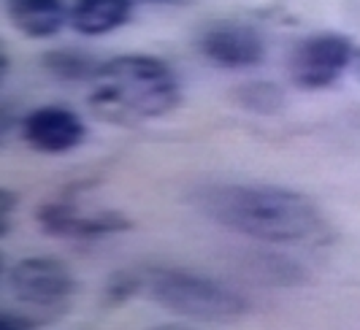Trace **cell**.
<instances>
[{"instance_id":"1","label":"cell","mask_w":360,"mask_h":330,"mask_svg":"<svg viewBox=\"0 0 360 330\" xmlns=\"http://www.w3.org/2000/svg\"><path fill=\"white\" fill-rule=\"evenodd\" d=\"M193 201L219 227L274 246H323L333 236L307 192L279 184L212 182L198 187Z\"/></svg>"},{"instance_id":"2","label":"cell","mask_w":360,"mask_h":330,"mask_svg":"<svg viewBox=\"0 0 360 330\" xmlns=\"http://www.w3.org/2000/svg\"><path fill=\"white\" fill-rule=\"evenodd\" d=\"M90 114L101 122L136 128L181 106L176 71L152 55H120L101 62L87 92Z\"/></svg>"},{"instance_id":"3","label":"cell","mask_w":360,"mask_h":330,"mask_svg":"<svg viewBox=\"0 0 360 330\" xmlns=\"http://www.w3.org/2000/svg\"><path fill=\"white\" fill-rule=\"evenodd\" d=\"M141 276L144 293L160 309L190 322H236L250 312V301L214 276L171 265H152Z\"/></svg>"},{"instance_id":"4","label":"cell","mask_w":360,"mask_h":330,"mask_svg":"<svg viewBox=\"0 0 360 330\" xmlns=\"http://www.w3.org/2000/svg\"><path fill=\"white\" fill-rule=\"evenodd\" d=\"M355 44L342 33L323 30L301 38L288 55V79L304 92H323L342 81L352 68Z\"/></svg>"},{"instance_id":"5","label":"cell","mask_w":360,"mask_h":330,"mask_svg":"<svg viewBox=\"0 0 360 330\" xmlns=\"http://www.w3.org/2000/svg\"><path fill=\"white\" fill-rule=\"evenodd\" d=\"M6 284L14 301L36 306V309H52L60 303H68L76 293V276L73 271L52 255H27L6 271Z\"/></svg>"},{"instance_id":"6","label":"cell","mask_w":360,"mask_h":330,"mask_svg":"<svg viewBox=\"0 0 360 330\" xmlns=\"http://www.w3.org/2000/svg\"><path fill=\"white\" fill-rule=\"evenodd\" d=\"M38 227L54 239H103L133 230V220L114 209H82L73 198H52L36 209Z\"/></svg>"},{"instance_id":"7","label":"cell","mask_w":360,"mask_h":330,"mask_svg":"<svg viewBox=\"0 0 360 330\" xmlns=\"http://www.w3.org/2000/svg\"><path fill=\"white\" fill-rule=\"evenodd\" d=\"M203 60L225 71L255 68L266 60V41L260 30L241 19H217L209 22L195 41Z\"/></svg>"},{"instance_id":"8","label":"cell","mask_w":360,"mask_h":330,"mask_svg":"<svg viewBox=\"0 0 360 330\" xmlns=\"http://www.w3.org/2000/svg\"><path fill=\"white\" fill-rule=\"evenodd\" d=\"M19 138L38 154L60 157L79 149L87 138L84 119L68 106H36L19 119Z\"/></svg>"},{"instance_id":"9","label":"cell","mask_w":360,"mask_h":330,"mask_svg":"<svg viewBox=\"0 0 360 330\" xmlns=\"http://www.w3.org/2000/svg\"><path fill=\"white\" fill-rule=\"evenodd\" d=\"M3 6L11 27L36 41L57 36L68 25L71 8V3L65 0H3Z\"/></svg>"},{"instance_id":"10","label":"cell","mask_w":360,"mask_h":330,"mask_svg":"<svg viewBox=\"0 0 360 330\" xmlns=\"http://www.w3.org/2000/svg\"><path fill=\"white\" fill-rule=\"evenodd\" d=\"M133 6L136 0H73L68 8V27L87 38L108 36L130 22Z\"/></svg>"},{"instance_id":"11","label":"cell","mask_w":360,"mask_h":330,"mask_svg":"<svg viewBox=\"0 0 360 330\" xmlns=\"http://www.w3.org/2000/svg\"><path fill=\"white\" fill-rule=\"evenodd\" d=\"M41 65L60 81H87V84L101 68V62H95L87 52L79 49H52L41 57Z\"/></svg>"},{"instance_id":"12","label":"cell","mask_w":360,"mask_h":330,"mask_svg":"<svg viewBox=\"0 0 360 330\" xmlns=\"http://www.w3.org/2000/svg\"><path fill=\"white\" fill-rule=\"evenodd\" d=\"M236 103L252 114H276L285 106V92L271 81H247L236 90Z\"/></svg>"},{"instance_id":"13","label":"cell","mask_w":360,"mask_h":330,"mask_svg":"<svg viewBox=\"0 0 360 330\" xmlns=\"http://www.w3.org/2000/svg\"><path fill=\"white\" fill-rule=\"evenodd\" d=\"M139 293H144V276L136 274V271H120V274L106 279L103 306H122Z\"/></svg>"},{"instance_id":"14","label":"cell","mask_w":360,"mask_h":330,"mask_svg":"<svg viewBox=\"0 0 360 330\" xmlns=\"http://www.w3.org/2000/svg\"><path fill=\"white\" fill-rule=\"evenodd\" d=\"M33 319L30 317H25V314H17V312H6L0 314V330H33Z\"/></svg>"},{"instance_id":"15","label":"cell","mask_w":360,"mask_h":330,"mask_svg":"<svg viewBox=\"0 0 360 330\" xmlns=\"http://www.w3.org/2000/svg\"><path fill=\"white\" fill-rule=\"evenodd\" d=\"M0 203H3V209H0V236H8V230H11V220H14V192L11 190H3L0 192Z\"/></svg>"},{"instance_id":"16","label":"cell","mask_w":360,"mask_h":330,"mask_svg":"<svg viewBox=\"0 0 360 330\" xmlns=\"http://www.w3.org/2000/svg\"><path fill=\"white\" fill-rule=\"evenodd\" d=\"M152 330H198V328H193V325H179V322H168V325H158V328H152Z\"/></svg>"},{"instance_id":"17","label":"cell","mask_w":360,"mask_h":330,"mask_svg":"<svg viewBox=\"0 0 360 330\" xmlns=\"http://www.w3.org/2000/svg\"><path fill=\"white\" fill-rule=\"evenodd\" d=\"M349 74H352L360 81V46L355 49V57H352V68H349Z\"/></svg>"},{"instance_id":"18","label":"cell","mask_w":360,"mask_h":330,"mask_svg":"<svg viewBox=\"0 0 360 330\" xmlns=\"http://www.w3.org/2000/svg\"><path fill=\"white\" fill-rule=\"evenodd\" d=\"M146 3H160V6H168V3H181V0H146Z\"/></svg>"}]
</instances>
